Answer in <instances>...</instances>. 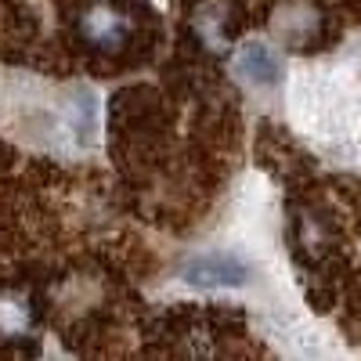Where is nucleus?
<instances>
[{
  "instance_id": "2",
  "label": "nucleus",
  "mask_w": 361,
  "mask_h": 361,
  "mask_svg": "<svg viewBox=\"0 0 361 361\" xmlns=\"http://www.w3.org/2000/svg\"><path fill=\"white\" fill-rule=\"evenodd\" d=\"M253 275V267L231 253V250H206V253H195L185 260L180 267V279L195 289H238L246 286Z\"/></svg>"
},
{
  "instance_id": "3",
  "label": "nucleus",
  "mask_w": 361,
  "mask_h": 361,
  "mask_svg": "<svg viewBox=\"0 0 361 361\" xmlns=\"http://www.w3.org/2000/svg\"><path fill=\"white\" fill-rule=\"evenodd\" d=\"M235 66H238V73H243L250 83H257V87H271V83L279 80V73H282L275 51H271L267 44H257V40L238 47Z\"/></svg>"
},
{
  "instance_id": "1",
  "label": "nucleus",
  "mask_w": 361,
  "mask_h": 361,
  "mask_svg": "<svg viewBox=\"0 0 361 361\" xmlns=\"http://www.w3.org/2000/svg\"><path fill=\"white\" fill-rule=\"evenodd\" d=\"M76 33L94 51H119L134 37V15L116 0H90L76 15Z\"/></svg>"
},
{
  "instance_id": "4",
  "label": "nucleus",
  "mask_w": 361,
  "mask_h": 361,
  "mask_svg": "<svg viewBox=\"0 0 361 361\" xmlns=\"http://www.w3.org/2000/svg\"><path fill=\"white\" fill-rule=\"evenodd\" d=\"M33 325V307L22 293H4L0 296V333L8 336H22Z\"/></svg>"
}]
</instances>
